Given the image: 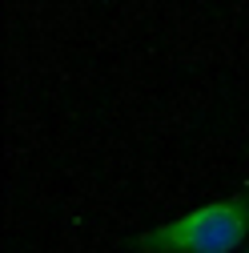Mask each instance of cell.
I'll use <instances>...</instances> for the list:
<instances>
[{
  "mask_svg": "<svg viewBox=\"0 0 249 253\" xmlns=\"http://www.w3.org/2000/svg\"><path fill=\"white\" fill-rule=\"evenodd\" d=\"M245 253H249V249H245Z\"/></svg>",
  "mask_w": 249,
  "mask_h": 253,
  "instance_id": "cell-2",
  "label": "cell"
},
{
  "mask_svg": "<svg viewBox=\"0 0 249 253\" xmlns=\"http://www.w3.org/2000/svg\"><path fill=\"white\" fill-rule=\"evenodd\" d=\"M245 237H249V189L145 229L133 241V249L137 253H233L241 249Z\"/></svg>",
  "mask_w": 249,
  "mask_h": 253,
  "instance_id": "cell-1",
  "label": "cell"
}]
</instances>
